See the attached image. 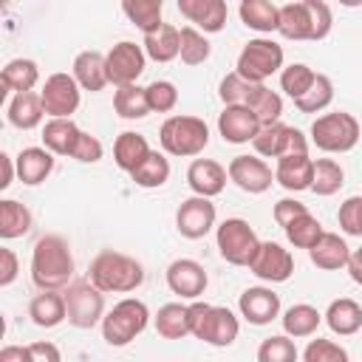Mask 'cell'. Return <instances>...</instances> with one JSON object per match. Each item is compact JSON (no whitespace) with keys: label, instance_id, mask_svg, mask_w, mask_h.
I'll return each instance as SVG.
<instances>
[{"label":"cell","instance_id":"cell-25","mask_svg":"<svg viewBox=\"0 0 362 362\" xmlns=\"http://www.w3.org/2000/svg\"><path fill=\"white\" fill-rule=\"evenodd\" d=\"M14 164H17V178L23 184H28V187H37L51 175L54 153H48L45 147H25V150L17 153Z\"/></svg>","mask_w":362,"mask_h":362},{"label":"cell","instance_id":"cell-40","mask_svg":"<svg viewBox=\"0 0 362 362\" xmlns=\"http://www.w3.org/2000/svg\"><path fill=\"white\" fill-rule=\"evenodd\" d=\"M130 178L139 184V187H144V189H156V187H164L167 184V178H170V161L164 158V153H158V150H153L133 173H130Z\"/></svg>","mask_w":362,"mask_h":362},{"label":"cell","instance_id":"cell-41","mask_svg":"<svg viewBox=\"0 0 362 362\" xmlns=\"http://www.w3.org/2000/svg\"><path fill=\"white\" fill-rule=\"evenodd\" d=\"M283 232H286V238H288L291 246H297V249H311V246L320 240V235H322L325 229H322V223H320L311 212H303V215H297L291 223H286Z\"/></svg>","mask_w":362,"mask_h":362},{"label":"cell","instance_id":"cell-22","mask_svg":"<svg viewBox=\"0 0 362 362\" xmlns=\"http://www.w3.org/2000/svg\"><path fill=\"white\" fill-rule=\"evenodd\" d=\"M274 181H277L283 189H288V192L311 189V181H314V158H308V153L277 158Z\"/></svg>","mask_w":362,"mask_h":362},{"label":"cell","instance_id":"cell-28","mask_svg":"<svg viewBox=\"0 0 362 362\" xmlns=\"http://www.w3.org/2000/svg\"><path fill=\"white\" fill-rule=\"evenodd\" d=\"M325 322L334 334L339 337H351L362 328V305L351 297H339V300H331V305L325 308Z\"/></svg>","mask_w":362,"mask_h":362},{"label":"cell","instance_id":"cell-17","mask_svg":"<svg viewBox=\"0 0 362 362\" xmlns=\"http://www.w3.org/2000/svg\"><path fill=\"white\" fill-rule=\"evenodd\" d=\"M260 119L243 107V105H226L218 116V133L223 136V141L229 144H246L255 141V136L260 133Z\"/></svg>","mask_w":362,"mask_h":362},{"label":"cell","instance_id":"cell-20","mask_svg":"<svg viewBox=\"0 0 362 362\" xmlns=\"http://www.w3.org/2000/svg\"><path fill=\"white\" fill-rule=\"evenodd\" d=\"M178 11L201 34H218L226 25L229 6L223 0H178Z\"/></svg>","mask_w":362,"mask_h":362},{"label":"cell","instance_id":"cell-37","mask_svg":"<svg viewBox=\"0 0 362 362\" xmlns=\"http://www.w3.org/2000/svg\"><path fill=\"white\" fill-rule=\"evenodd\" d=\"M28 229H31L28 206L14 201V198L0 201V238L3 240H14V238H23Z\"/></svg>","mask_w":362,"mask_h":362},{"label":"cell","instance_id":"cell-11","mask_svg":"<svg viewBox=\"0 0 362 362\" xmlns=\"http://www.w3.org/2000/svg\"><path fill=\"white\" fill-rule=\"evenodd\" d=\"M252 144H255L257 156H263V158H283V156L308 153V139L297 127L283 124V122L263 124Z\"/></svg>","mask_w":362,"mask_h":362},{"label":"cell","instance_id":"cell-6","mask_svg":"<svg viewBox=\"0 0 362 362\" xmlns=\"http://www.w3.org/2000/svg\"><path fill=\"white\" fill-rule=\"evenodd\" d=\"M147 322H150V308L136 297H124L105 314L102 337L107 345L122 348V345H130L147 328Z\"/></svg>","mask_w":362,"mask_h":362},{"label":"cell","instance_id":"cell-39","mask_svg":"<svg viewBox=\"0 0 362 362\" xmlns=\"http://www.w3.org/2000/svg\"><path fill=\"white\" fill-rule=\"evenodd\" d=\"M113 110L127 119V122H136V119H144L150 113V105H147V90L139 88V85H124V88H116L113 93Z\"/></svg>","mask_w":362,"mask_h":362},{"label":"cell","instance_id":"cell-50","mask_svg":"<svg viewBox=\"0 0 362 362\" xmlns=\"http://www.w3.org/2000/svg\"><path fill=\"white\" fill-rule=\"evenodd\" d=\"M337 221H339V229L345 235L362 238V195L345 198L342 206H339V212H337Z\"/></svg>","mask_w":362,"mask_h":362},{"label":"cell","instance_id":"cell-44","mask_svg":"<svg viewBox=\"0 0 362 362\" xmlns=\"http://www.w3.org/2000/svg\"><path fill=\"white\" fill-rule=\"evenodd\" d=\"M209 54H212L209 40H206L198 28L184 25V28H181V54H178L181 62H184V65H201V62L209 59Z\"/></svg>","mask_w":362,"mask_h":362},{"label":"cell","instance_id":"cell-7","mask_svg":"<svg viewBox=\"0 0 362 362\" xmlns=\"http://www.w3.org/2000/svg\"><path fill=\"white\" fill-rule=\"evenodd\" d=\"M359 136H362L359 122L345 110L322 113L311 124V141L322 153H348V150L356 147Z\"/></svg>","mask_w":362,"mask_h":362},{"label":"cell","instance_id":"cell-48","mask_svg":"<svg viewBox=\"0 0 362 362\" xmlns=\"http://www.w3.org/2000/svg\"><path fill=\"white\" fill-rule=\"evenodd\" d=\"M144 90H147L150 113H170L178 105V88L173 82H167V79H156Z\"/></svg>","mask_w":362,"mask_h":362},{"label":"cell","instance_id":"cell-18","mask_svg":"<svg viewBox=\"0 0 362 362\" xmlns=\"http://www.w3.org/2000/svg\"><path fill=\"white\" fill-rule=\"evenodd\" d=\"M167 286L173 294L184 297V300H198L206 288V272L198 260L178 257L167 266Z\"/></svg>","mask_w":362,"mask_h":362},{"label":"cell","instance_id":"cell-55","mask_svg":"<svg viewBox=\"0 0 362 362\" xmlns=\"http://www.w3.org/2000/svg\"><path fill=\"white\" fill-rule=\"evenodd\" d=\"M0 362H34L28 345H6L0 348Z\"/></svg>","mask_w":362,"mask_h":362},{"label":"cell","instance_id":"cell-56","mask_svg":"<svg viewBox=\"0 0 362 362\" xmlns=\"http://www.w3.org/2000/svg\"><path fill=\"white\" fill-rule=\"evenodd\" d=\"M0 170H3V175H0V189H8L11 181H14V175H17V164H14V158H11L8 153H0Z\"/></svg>","mask_w":362,"mask_h":362},{"label":"cell","instance_id":"cell-51","mask_svg":"<svg viewBox=\"0 0 362 362\" xmlns=\"http://www.w3.org/2000/svg\"><path fill=\"white\" fill-rule=\"evenodd\" d=\"M102 141L96 139V136H90V133H85L82 130V136H79V144H76V150H74V156L71 158H76V161H82V164H96L99 158H102Z\"/></svg>","mask_w":362,"mask_h":362},{"label":"cell","instance_id":"cell-5","mask_svg":"<svg viewBox=\"0 0 362 362\" xmlns=\"http://www.w3.org/2000/svg\"><path fill=\"white\" fill-rule=\"evenodd\" d=\"M158 144L170 156L192 158L209 144V127L198 116H170L158 130Z\"/></svg>","mask_w":362,"mask_h":362},{"label":"cell","instance_id":"cell-30","mask_svg":"<svg viewBox=\"0 0 362 362\" xmlns=\"http://www.w3.org/2000/svg\"><path fill=\"white\" fill-rule=\"evenodd\" d=\"M150 153H153V150H150L147 139H144L141 133H133V130L119 133L116 141H113V161H116V167L124 170V173H133Z\"/></svg>","mask_w":362,"mask_h":362},{"label":"cell","instance_id":"cell-9","mask_svg":"<svg viewBox=\"0 0 362 362\" xmlns=\"http://www.w3.org/2000/svg\"><path fill=\"white\" fill-rule=\"evenodd\" d=\"M215 243H218L221 257L232 266H249L252 257L257 255V246H260L255 229L243 218H226L215 229Z\"/></svg>","mask_w":362,"mask_h":362},{"label":"cell","instance_id":"cell-42","mask_svg":"<svg viewBox=\"0 0 362 362\" xmlns=\"http://www.w3.org/2000/svg\"><path fill=\"white\" fill-rule=\"evenodd\" d=\"M342 184H345V170L339 167V161H334V158H317L314 161L311 192H317V195H334V192H339Z\"/></svg>","mask_w":362,"mask_h":362},{"label":"cell","instance_id":"cell-52","mask_svg":"<svg viewBox=\"0 0 362 362\" xmlns=\"http://www.w3.org/2000/svg\"><path fill=\"white\" fill-rule=\"evenodd\" d=\"M303 212H308V206L303 204V201H297V198H280L277 204H274V221H277V226H286V223H291L297 215H303Z\"/></svg>","mask_w":362,"mask_h":362},{"label":"cell","instance_id":"cell-27","mask_svg":"<svg viewBox=\"0 0 362 362\" xmlns=\"http://www.w3.org/2000/svg\"><path fill=\"white\" fill-rule=\"evenodd\" d=\"M28 317L37 328H57L59 322L68 320L65 311V297L59 291H40L31 303H28Z\"/></svg>","mask_w":362,"mask_h":362},{"label":"cell","instance_id":"cell-38","mask_svg":"<svg viewBox=\"0 0 362 362\" xmlns=\"http://www.w3.org/2000/svg\"><path fill=\"white\" fill-rule=\"evenodd\" d=\"M243 107H249V110L260 119V124H274V122H280L283 99H280V93H274L272 88H266V85H255Z\"/></svg>","mask_w":362,"mask_h":362},{"label":"cell","instance_id":"cell-4","mask_svg":"<svg viewBox=\"0 0 362 362\" xmlns=\"http://www.w3.org/2000/svg\"><path fill=\"white\" fill-rule=\"evenodd\" d=\"M240 322L238 317L223 308V305H209V303H189V334L206 345L226 348L238 339Z\"/></svg>","mask_w":362,"mask_h":362},{"label":"cell","instance_id":"cell-15","mask_svg":"<svg viewBox=\"0 0 362 362\" xmlns=\"http://www.w3.org/2000/svg\"><path fill=\"white\" fill-rule=\"evenodd\" d=\"M215 204L209 198H201V195H192L187 201H181L178 212H175V229L189 238V240H198L204 235L212 232L215 226Z\"/></svg>","mask_w":362,"mask_h":362},{"label":"cell","instance_id":"cell-12","mask_svg":"<svg viewBox=\"0 0 362 362\" xmlns=\"http://www.w3.org/2000/svg\"><path fill=\"white\" fill-rule=\"evenodd\" d=\"M144 48L130 42V40H122L116 42L107 54H105V68H107V82L116 85V88H124V85H136V79L144 74Z\"/></svg>","mask_w":362,"mask_h":362},{"label":"cell","instance_id":"cell-35","mask_svg":"<svg viewBox=\"0 0 362 362\" xmlns=\"http://www.w3.org/2000/svg\"><path fill=\"white\" fill-rule=\"evenodd\" d=\"M158 337L164 339H181L189 334V305L184 303H167L158 308V314L153 317Z\"/></svg>","mask_w":362,"mask_h":362},{"label":"cell","instance_id":"cell-36","mask_svg":"<svg viewBox=\"0 0 362 362\" xmlns=\"http://www.w3.org/2000/svg\"><path fill=\"white\" fill-rule=\"evenodd\" d=\"M122 11L127 14V20L141 28L144 34H153L164 25L161 20V11H164V3L161 0H124L122 3Z\"/></svg>","mask_w":362,"mask_h":362},{"label":"cell","instance_id":"cell-3","mask_svg":"<svg viewBox=\"0 0 362 362\" xmlns=\"http://www.w3.org/2000/svg\"><path fill=\"white\" fill-rule=\"evenodd\" d=\"M334 14L322 0H294L280 6V34L286 40H325L331 31Z\"/></svg>","mask_w":362,"mask_h":362},{"label":"cell","instance_id":"cell-2","mask_svg":"<svg viewBox=\"0 0 362 362\" xmlns=\"http://www.w3.org/2000/svg\"><path fill=\"white\" fill-rule=\"evenodd\" d=\"M88 280L102 294H127L144 283V266L124 252L102 249L88 266Z\"/></svg>","mask_w":362,"mask_h":362},{"label":"cell","instance_id":"cell-21","mask_svg":"<svg viewBox=\"0 0 362 362\" xmlns=\"http://www.w3.org/2000/svg\"><path fill=\"white\" fill-rule=\"evenodd\" d=\"M226 178H229V173L218 161H212V158H195L189 164V170H187V184L201 198L221 195L223 187H226Z\"/></svg>","mask_w":362,"mask_h":362},{"label":"cell","instance_id":"cell-23","mask_svg":"<svg viewBox=\"0 0 362 362\" xmlns=\"http://www.w3.org/2000/svg\"><path fill=\"white\" fill-rule=\"evenodd\" d=\"M308 257L317 269L322 272H337V269H345L348 266V257H351V246L345 243V238H339L337 232H322L320 240L308 249Z\"/></svg>","mask_w":362,"mask_h":362},{"label":"cell","instance_id":"cell-10","mask_svg":"<svg viewBox=\"0 0 362 362\" xmlns=\"http://www.w3.org/2000/svg\"><path fill=\"white\" fill-rule=\"evenodd\" d=\"M62 297H65L68 322L74 328L85 331V328H93L96 322L105 320V294L90 280H76V283L65 286Z\"/></svg>","mask_w":362,"mask_h":362},{"label":"cell","instance_id":"cell-49","mask_svg":"<svg viewBox=\"0 0 362 362\" xmlns=\"http://www.w3.org/2000/svg\"><path fill=\"white\" fill-rule=\"evenodd\" d=\"M257 82H249V79H243L240 74H226L223 79H221V85H218V96H221V102H223V107L226 105H246V99H249V93H252V88H255Z\"/></svg>","mask_w":362,"mask_h":362},{"label":"cell","instance_id":"cell-43","mask_svg":"<svg viewBox=\"0 0 362 362\" xmlns=\"http://www.w3.org/2000/svg\"><path fill=\"white\" fill-rule=\"evenodd\" d=\"M314 79H317V74H314L305 62H291V65H286V68L280 71V88H283V93L291 96L294 102L308 93V88L314 85Z\"/></svg>","mask_w":362,"mask_h":362},{"label":"cell","instance_id":"cell-29","mask_svg":"<svg viewBox=\"0 0 362 362\" xmlns=\"http://www.w3.org/2000/svg\"><path fill=\"white\" fill-rule=\"evenodd\" d=\"M238 14H240L243 25L252 31L272 34L280 28V6H274L269 0H240Z\"/></svg>","mask_w":362,"mask_h":362},{"label":"cell","instance_id":"cell-8","mask_svg":"<svg viewBox=\"0 0 362 362\" xmlns=\"http://www.w3.org/2000/svg\"><path fill=\"white\" fill-rule=\"evenodd\" d=\"M277 71H283V45H277L274 40H266V37L249 40L238 54L235 74H240L249 82L266 85V79Z\"/></svg>","mask_w":362,"mask_h":362},{"label":"cell","instance_id":"cell-24","mask_svg":"<svg viewBox=\"0 0 362 362\" xmlns=\"http://www.w3.org/2000/svg\"><path fill=\"white\" fill-rule=\"evenodd\" d=\"M82 127L74 119H48L42 127V147L54 156H74Z\"/></svg>","mask_w":362,"mask_h":362},{"label":"cell","instance_id":"cell-1","mask_svg":"<svg viewBox=\"0 0 362 362\" xmlns=\"http://www.w3.org/2000/svg\"><path fill=\"white\" fill-rule=\"evenodd\" d=\"M74 277V255L65 238L42 235L31 252V280L40 291H59L71 286Z\"/></svg>","mask_w":362,"mask_h":362},{"label":"cell","instance_id":"cell-47","mask_svg":"<svg viewBox=\"0 0 362 362\" xmlns=\"http://www.w3.org/2000/svg\"><path fill=\"white\" fill-rule=\"evenodd\" d=\"M303 362H351V356H348V351H345L339 342L317 337V339H311V342L305 345Z\"/></svg>","mask_w":362,"mask_h":362},{"label":"cell","instance_id":"cell-34","mask_svg":"<svg viewBox=\"0 0 362 362\" xmlns=\"http://www.w3.org/2000/svg\"><path fill=\"white\" fill-rule=\"evenodd\" d=\"M280 322H283L286 337L300 339V337H311V334L320 328L322 314H320L314 305H308V303H297V305L286 308V314L280 317Z\"/></svg>","mask_w":362,"mask_h":362},{"label":"cell","instance_id":"cell-31","mask_svg":"<svg viewBox=\"0 0 362 362\" xmlns=\"http://www.w3.org/2000/svg\"><path fill=\"white\" fill-rule=\"evenodd\" d=\"M45 107H42V96L40 93H14V99L8 102V122L17 130H34L42 124Z\"/></svg>","mask_w":362,"mask_h":362},{"label":"cell","instance_id":"cell-13","mask_svg":"<svg viewBox=\"0 0 362 362\" xmlns=\"http://www.w3.org/2000/svg\"><path fill=\"white\" fill-rule=\"evenodd\" d=\"M42 96V107L51 119H71V113H76L82 90L74 79V74H51L40 90Z\"/></svg>","mask_w":362,"mask_h":362},{"label":"cell","instance_id":"cell-33","mask_svg":"<svg viewBox=\"0 0 362 362\" xmlns=\"http://www.w3.org/2000/svg\"><path fill=\"white\" fill-rule=\"evenodd\" d=\"M3 88L6 90H14V93H31V88L40 82V68L34 59H25V57H17V59H8L3 74ZM3 90V93H6Z\"/></svg>","mask_w":362,"mask_h":362},{"label":"cell","instance_id":"cell-16","mask_svg":"<svg viewBox=\"0 0 362 362\" xmlns=\"http://www.w3.org/2000/svg\"><path fill=\"white\" fill-rule=\"evenodd\" d=\"M226 173H229V181H235V187H240L249 195L266 192L272 187V181H274L272 167L257 156H235L229 161Z\"/></svg>","mask_w":362,"mask_h":362},{"label":"cell","instance_id":"cell-53","mask_svg":"<svg viewBox=\"0 0 362 362\" xmlns=\"http://www.w3.org/2000/svg\"><path fill=\"white\" fill-rule=\"evenodd\" d=\"M17 272H20V266H17V255L11 252V249H0V286L6 288V286H11L14 280H17Z\"/></svg>","mask_w":362,"mask_h":362},{"label":"cell","instance_id":"cell-14","mask_svg":"<svg viewBox=\"0 0 362 362\" xmlns=\"http://www.w3.org/2000/svg\"><path fill=\"white\" fill-rule=\"evenodd\" d=\"M249 272L266 283H286L294 274V257L274 240H260L257 255L249 263Z\"/></svg>","mask_w":362,"mask_h":362},{"label":"cell","instance_id":"cell-26","mask_svg":"<svg viewBox=\"0 0 362 362\" xmlns=\"http://www.w3.org/2000/svg\"><path fill=\"white\" fill-rule=\"evenodd\" d=\"M74 79L82 90H102L107 85V68H105V54L99 51H82L74 59Z\"/></svg>","mask_w":362,"mask_h":362},{"label":"cell","instance_id":"cell-57","mask_svg":"<svg viewBox=\"0 0 362 362\" xmlns=\"http://www.w3.org/2000/svg\"><path fill=\"white\" fill-rule=\"evenodd\" d=\"M348 274H351V280L356 283V286H362V243L356 246V249H351V257H348Z\"/></svg>","mask_w":362,"mask_h":362},{"label":"cell","instance_id":"cell-46","mask_svg":"<svg viewBox=\"0 0 362 362\" xmlns=\"http://www.w3.org/2000/svg\"><path fill=\"white\" fill-rule=\"evenodd\" d=\"M257 362H297V345L291 337L277 334L257 345Z\"/></svg>","mask_w":362,"mask_h":362},{"label":"cell","instance_id":"cell-19","mask_svg":"<svg viewBox=\"0 0 362 362\" xmlns=\"http://www.w3.org/2000/svg\"><path fill=\"white\" fill-rule=\"evenodd\" d=\"M240 317L252 325H269L280 317V294H274L266 286H249L238 300Z\"/></svg>","mask_w":362,"mask_h":362},{"label":"cell","instance_id":"cell-45","mask_svg":"<svg viewBox=\"0 0 362 362\" xmlns=\"http://www.w3.org/2000/svg\"><path fill=\"white\" fill-rule=\"evenodd\" d=\"M331 99H334V82H331V76L317 74V79L308 88V93L300 96L294 105H297L300 113H320V110H325L331 105Z\"/></svg>","mask_w":362,"mask_h":362},{"label":"cell","instance_id":"cell-54","mask_svg":"<svg viewBox=\"0 0 362 362\" xmlns=\"http://www.w3.org/2000/svg\"><path fill=\"white\" fill-rule=\"evenodd\" d=\"M28 348H31V359L34 362H62V354H59V348L54 342L40 339V342H31Z\"/></svg>","mask_w":362,"mask_h":362},{"label":"cell","instance_id":"cell-32","mask_svg":"<svg viewBox=\"0 0 362 362\" xmlns=\"http://www.w3.org/2000/svg\"><path fill=\"white\" fill-rule=\"evenodd\" d=\"M141 48H144V54H147L150 59H156V62H170V59H175V57L181 54V28L164 23L158 31L144 34Z\"/></svg>","mask_w":362,"mask_h":362}]
</instances>
